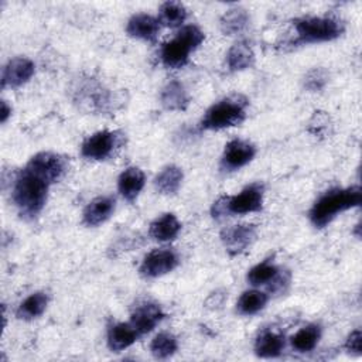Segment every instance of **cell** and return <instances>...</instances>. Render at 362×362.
Returning <instances> with one entry per match:
<instances>
[{"instance_id": "6da1fadb", "label": "cell", "mask_w": 362, "mask_h": 362, "mask_svg": "<svg viewBox=\"0 0 362 362\" xmlns=\"http://www.w3.org/2000/svg\"><path fill=\"white\" fill-rule=\"evenodd\" d=\"M49 185L51 182L47 178L28 165L17 174L13 184L11 198L21 216L33 219L42 211Z\"/></svg>"}, {"instance_id": "7c38bea8", "label": "cell", "mask_w": 362, "mask_h": 362, "mask_svg": "<svg viewBox=\"0 0 362 362\" xmlns=\"http://www.w3.org/2000/svg\"><path fill=\"white\" fill-rule=\"evenodd\" d=\"M35 72V66L33 61L24 57H16L7 62L3 69L1 76V88H18L27 83Z\"/></svg>"}, {"instance_id": "8992f818", "label": "cell", "mask_w": 362, "mask_h": 362, "mask_svg": "<svg viewBox=\"0 0 362 362\" xmlns=\"http://www.w3.org/2000/svg\"><path fill=\"white\" fill-rule=\"evenodd\" d=\"M296 38L293 44H315L338 38L344 24L332 17H304L294 20Z\"/></svg>"}, {"instance_id": "cb8c5ba5", "label": "cell", "mask_w": 362, "mask_h": 362, "mask_svg": "<svg viewBox=\"0 0 362 362\" xmlns=\"http://www.w3.org/2000/svg\"><path fill=\"white\" fill-rule=\"evenodd\" d=\"M249 23V14L246 13L245 8L240 7H233L229 8L219 21L221 31L225 35H236L242 33Z\"/></svg>"}, {"instance_id": "5b68a950", "label": "cell", "mask_w": 362, "mask_h": 362, "mask_svg": "<svg viewBox=\"0 0 362 362\" xmlns=\"http://www.w3.org/2000/svg\"><path fill=\"white\" fill-rule=\"evenodd\" d=\"M264 185L260 182H253L245 187L239 194L230 197H222L214 202L211 214L215 219H222L230 215H245L250 212H257L263 208Z\"/></svg>"}, {"instance_id": "f1b7e54d", "label": "cell", "mask_w": 362, "mask_h": 362, "mask_svg": "<svg viewBox=\"0 0 362 362\" xmlns=\"http://www.w3.org/2000/svg\"><path fill=\"white\" fill-rule=\"evenodd\" d=\"M177 348H178V344H177L175 337L168 332L157 334L150 344V351H151L153 356L157 359L170 358L171 355L175 354Z\"/></svg>"}, {"instance_id": "1f68e13d", "label": "cell", "mask_w": 362, "mask_h": 362, "mask_svg": "<svg viewBox=\"0 0 362 362\" xmlns=\"http://www.w3.org/2000/svg\"><path fill=\"white\" fill-rule=\"evenodd\" d=\"M345 349L349 354L361 355V349H362V332H361V329H355L348 335V338L345 341Z\"/></svg>"}, {"instance_id": "e0dca14e", "label": "cell", "mask_w": 362, "mask_h": 362, "mask_svg": "<svg viewBox=\"0 0 362 362\" xmlns=\"http://www.w3.org/2000/svg\"><path fill=\"white\" fill-rule=\"evenodd\" d=\"M140 334L130 322H117L107 331V346L110 351L120 352L133 345Z\"/></svg>"}, {"instance_id": "3957f363", "label": "cell", "mask_w": 362, "mask_h": 362, "mask_svg": "<svg viewBox=\"0 0 362 362\" xmlns=\"http://www.w3.org/2000/svg\"><path fill=\"white\" fill-rule=\"evenodd\" d=\"M205 35L197 25L182 27L177 35L167 41L160 51V59L165 68L180 69L188 64L189 54L204 41Z\"/></svg>"}, {"instance_id": "4316f807", "label": "cell", "mask_w": 362, "mask_h": 362, "mask_svg": "<svg viewBox=\"0 0 362 362\" xmlns=\"http://www.w3.org/2000/svg\"><path fill=\"white\" fill-rule=\"evenodd\" d=\"M48 304V296L45 293H34L31 296H28L18 307L17 310V317L20 320H34L37 317H40Z\"/></svg>"}, {"instance_id": "603a6c76", "label": "cell", "mask_w": 362, "mask_h": 362, "mask_svg": "<svg viewBox=\"0 0 362 362\" xmlns=\"http://www.w3.org/2000/svg\"><path fill=\"white\" fill-rule=\"evenodd\" d=\"M247 281L252 286H263L269 283L279 284L281 281L279 267L270 260H263L247 272Z\"/></svg>"}, {"instance_id": "277c9868", "label": "cell", "mask_w": 362, "mask_h": 362, "mask_svg": "<svg viewBox=\"0 0 362 362\" xmlns=\"http://www.w3.org/2000/svg\"><path fill=\"white\" fill-rule=\"evenodd\" d=\"M249 102L242 95L228 96L214 103L201 119L199 127L202 130H221L240 124L246 117V107Z\"/></svg>"}, {"instance_id": "d6a6232c", "label": "cell", "mask_w": 362, "mask_h": 362, "mask_svg": "<svg viewBox=\"0 0 362 362\" xmlns=\"http://www.w3.org/2000/svg\"><path fill=\"white\" fill-rule=\"evenodd\" d=\"M11 115V107L7 105L6 100H1V112H0V122L6 123L8 116Z\"/></svg>"}, {"instance_id": "52a82bcc", "label": "cell", "mask_w": 362, "mask_h": 362, "mask_svg": "<svg viewBox=\"0 0 362 362\" xmlns=\"http://www.w3.org/2000/svg\"><path fill=\"white\" fill-rule=\"evenodd\" d=\"M256 154V147L245 140L235 139L230 140L222 153L221 157V170L225 173L236 171L245 167L247 163L253 160Z\"/></svg>"}, {"instance_id": "9c48e42d", "label": "cell", "mask_w": 362, "mask_h": 362, "mask_svg": "<svg viewBox=\"0 0 362 362\" xmlns=\"http://www.w3.org/2000/svg\"><path fill=\"white\" fill-rule=\"evenodd\" d=\"M117 137L119 136L116 132H96L83 141L81 147V154L88 160H106L112 156L115 147L117 146Z\"/></svg>"}, {"instance_id": "484cf974", "label": "cell", "mask_w": 362, "mask_h": 362, "mask_svg": "<svg viewBox=\"0 0 362 362\" xmlns=\"http://www.w3.org/2000/svg\"><path fill=\"white\" fill-rule=\"evenodd\" d=\"M267 301L269 296L266 293L259 290H247L239 297L236 303V310L242 315H253L263 310Z\"/></svg>"}, {"instance_id": "f546056e", "label": "cell", "mask_w": 362, "mask_h": 362, "mask_svg": "<svg viewBox=\"0 0 362 362\" xmlns=\"http://www.w3.org/2000/svg\"><path fill=\"white\" fill-rule=\"evenodd\" d=\"M328 82V72L324 68H313L304 76V88L310 92L321 90Z\"/></svg>"}, {"instance_id": "d4e9b609", "label": "cell", "mask_w": 362, "mask_h": 362, "mask_svg": "<svg viewBox=\"0 0 362 362\" xmlns=\"http://www.w3.org/2000/svg\"><path fill=\"white\" fill-rule=\"evenodd\" d=\"M321 338V327L318 324H308L298 329L291 337V346L297 352H310L315 348Z\"/></svg>"}, {"instance_id": "5bb4252c", "label": "cell", "mask_w": 362, "mask_h": 362, "mask_svg": "<svg viewBox=\"0 0 362 362\" xmlns=\"http://www.w3.org/2000/svg\"><path fill=\"white\" fill-rule=\"evenodd\" d=\"M126 33L133 38L154 42L160 33V21L150 14H134L127 21Z\"/></svg>"}, {"instance_id": "7402d4cb", "label": "cell", "mask_w": 362, "mask_h": 362, "mask_svg": "<svg viewBox=\"0 0 362 362\" xmlns=\"http://www.w3.org/2000/svg\"><path fill=\"white\" fill-rule=\"evenodd\" d=\"M182 178H184V174L180 167L167 165L154 178V185L157 191H160L161 194L170 195V194H175L180 189Z\"/></svg>"}, {"instance_id": "ba28073f", "label": "cell", "mask_w": 362, "mask_h": 362, "mask_svg": "<svg viewBox=\"0 0 362 362\" xmlns=\"http://www.w3.org/2000/svg\"><path fill=\"white\" fill-rule=\"evenodd\" d=\"M178 264L177 255L170 249H157L150 252L140 264V274L146 279H156L173 272Z\"/></svg>"}, {"instance_id": "ffe728a7", "label": "cell", "mask_w": 362, "mask_h": 362, "mask_svg": "<svg viewBox=\"0 0 362 362\" xmlns=\"http://www.w3.org/2000/svg\"><path fill=\"white\" fill-rule=\"evenodd\" d=\"M181 223L173 214H164L151 222L148 233L154 240L170 242L178 236Z\"/></svg>"}, {"instance_id": "8fae6325", "label": "cell", "mask_w": 362, "mask_h": 362, "mask_svg": "<svg viewBox=\"0 0 362 362\" xmlns=\"http://www.w3.org/2000/svg\"><path fill=\"white\" fill-rule=\"evenodd\" d=\"M27 165L47 178L51 184L57 182L65 173V160L61 156L49 151H41L35 154L31 157Z\"/></svg>"}, {"instance_id": "44dd1931", "label": "cell", "mask_w": 362, "mask_h": 362, "mask_svg": "<svg viewBox=\"0 0 362 362\" xmlns=\"http://www.w3.org/2000/svg\"><path fill=\"white\" fill-rule=\"evenodd\" d=\"M284 349V337L274 331H263L255 342V354L260 358H276Z\"/></svg>"}, {"instance_id": "4fadbf2b", "label": "cell", "mask_w": 362, "mask_h": 362, "mask_svg": "<svg viewBox=\"0 0 362 362\" xmlns=\"http://www.w3.org/2000/svg\"><path fill=\"white\" fill-rule=\"evenodd\" d=\"M163 318H164V313H163L161 307L156 303L146 301L134 308V311L132 313L130 324L137 329V332L140 335H144V334L153 331V328Z\"/></svg>"}, {"instance_id": "30bf717a", "label": "cell", "mask_w": 362, "mask_h": 362, "mask_svg": "<svg viewBox=\"0 0 362 362\" xmlns=\"http://www.w3.org/2000/svg\"><path fill=\"white\" fill-rule=\"evenodd\" d=\"M256 238V226L252 223L233 225L221 232V240L230 256L243 253Z\"/></svg>"}, {"instance_id": "83f0119b", "label": "cell", "mask_w": 362, "mask_h": 362, "mask_svg": "<svg viewBox=\"0 0 362 362\" xmlns=\"http://www.w3.org/2000/svg\"><path fill=\"white\" fill-rule=\"evenodd\" d=\"M187 18V10L184 4L180 1H165L160 7V18L158 21L163 23L165 27L175 28L180 27Z\"/></svg>"}, {"instance_id": "9a60e30c", "label": "cell", "mask_w": 362, "mask_h": 362, "mask_svg": "<svg viewBox=\"0 0 362 362\" xmlns=\"http://www.w3.org/2000/svg\"><path fill=\"white\" fill-rule=\"evenodd\" d=\"M115 198L110 195L105 197H98L93 201H90L82 215L83 223L86 226H98L103 222H106L113 211H115Z\"/></svg>"}, {"instance_id": "4dcf8cb0", "label": "cell", "mask_w": 362, "mask_h": 362, "mask_svg": "<svg viewBox=\"0 0 362 362\" xmlns=\"http://www.w3.org/2000/svg\"><path fill=\"white\" fill-rule=\"evenodd\" d=\"M328 116L324 115L322 112H315L311 122H310V126H308V130L315 134V136H321L322 132H327L328 130Z\"/></svg>"}, {"instance_id": "d6986e66", "label": "cell", "mask_w": 362, "mask_h": 362, "mask_svg": "<svg viewBox=\"0 0 362 362\" xmlns=\"http://www.w3.org/2000/svg\"><path fill=\"white\" fill-rule=\"evenodd\" d=\"M255 64V52L246 41L235 42L226 54V66L230 72L250 68Z\"/></svg>"}, {"instance_id": "2e32d148", "label": "cell", "mask_w": 362, "mask_h": 362, "mask_svg": "<svg viewBox=\"0 0 362 362\" xmlns=\"http://www.w3.org/2000/svg\"><path fill=\"white\" fill-rule=\"evenodd\" d=\"M144 182H146L144 173L137 167H129L119 175L117 189L126 201L133 202L141 192Z\"/></svg>"}, {"instance_id": "7a4b0ae2", "label": "cell", "mask_w": 362, "mask_h": 362, "mask_svg": "<svg viewBox=\"0 0 362 362\" xmlns=\"http://www.w3.org/2000/svg\"><path fill=\"white\" fill-rule=\"evenodd\" d=\"M361 201L362 191L359 185L327 191L310 209V221L315 228H325L338 214L359 206Z\"/></svg>"}, {"instance_id": "ac0fdd59", "label": "cell", "mask_w": 362, "mask_h": 362, "mask_svg": "<svg viewBox=\"0 0 362 362\" xmlns=\"http://www.w3.org/2000/svg\"><path fill=\"white\" fill-rule=\"evenodd\" d=\"M160 100L167 110H185L189 105V96L184 85L178 81H170L161 89Z\"/></svg>"}]
</instances>
